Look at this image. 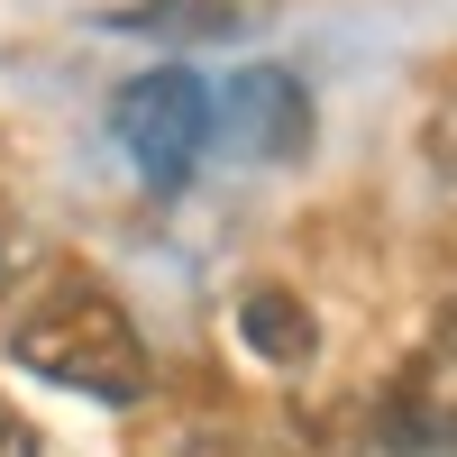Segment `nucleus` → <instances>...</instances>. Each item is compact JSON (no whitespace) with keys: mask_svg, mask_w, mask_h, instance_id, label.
<instances>
[{"mask_svg":"<svg viewBox=\"0 0 457 457\" xmlns=\"http://www.w3.org/2000/svg\"><path fill=\"white\" fill-rule=\"evenodd\" d=\"M385 448H403V457H457V403H411L403 421L385 430Z\"/></svg>","mask_w":457,"mask_h":457,"instance_id":"nucleus-5","label":"nucleus"},{"mask_svg":"<svg viewBox=\"0 0 457 457\" xmlns=\"http://www.w3.org/2000/svg\"><path fill=\"white\" fill-rule=\"evenodd\" d=\"M0 457H28V421L10 411V394H0Z\"/></svg>","mask_w":457,"mask_h":457,"instance_id":"nucleus-7","label":"nucleus"},{"mask_svg":"<svg viewBox=\"0 0 457 457\" xmlns=\"http://www.w3.org/2000/svg\"><path fill=\"white\" fill-rule=\"evenodd\" d=\"M174 457H275V448H265V439H247V430H193Z\"/></svg>","mask_w":457,"mask_h":457,"instance_id":"nucleus-6","label":"nucleus"},{"mask_svg":"<svg viewBox=\"0 0 457 457\" xmlns=\"http://www.w3.org/2000/svg\"><path fill=\"white\" fill-rule=\"evenodd\" d=\"M228 329H238V348H247L256 366H275V375H302V366L320 357V312H312L293 284H238Z\"/></svg>","mask_w":457,"mask_h":457,"instance_id":"nucleus-4","label":"nucleus"},{"mask_svg":"<svg viewBox=\"0 0 457 457\" xmlns=\"http://www.w3.org/2000/svg\"><path fill=\"white\" fill-rule=\"evenodd\" d=\"M220 129L247 165H302L312 156V92H302V73L293 64H247L220 92Z\"/></svg>","mask_w":457,"mask_h":457,"instance_id":"nucleus-3","label":"nucleus"},{"mask_svg":"<svg viewBox=\"0 0 457 457\" xmlns=\"http://www.w3.org/2000/svg\"><path fill=\"white\" fill-rule=\"evenodd\" d=\"M110 137H120V156L137 165L146 193H183L193 165L211 156V137H220V92L193 64H146L110 101Z\"/></svg>","mask_w":457,"mask_h":457,"instance_id":"nucleus-2","label":"nucleus"},{"mask_svg":"<svg viewBox=\"0 0 457 457\" xmlns=\"http://www.w3.org/2000/svg\"><path fill=\"white\" fill-rule=\"evenodd\" d=\"M10 357L83 403H146L156 394V357H146V329L129 320V302L92 275H64V265L10 312Z\"/></svg>","mask_w":457,"mask_h":457,"instance_id":"nucleus-1","label":"nucleus"}]
</instances>
